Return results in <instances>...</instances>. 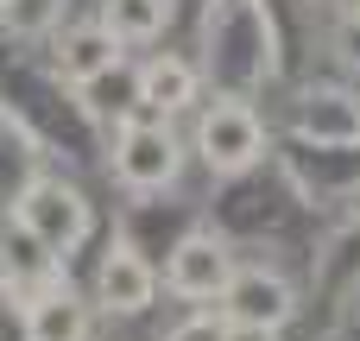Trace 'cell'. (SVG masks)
<instances>
[{
    "label": "cell",
    "instance_id": "cell-8",
    "mask_svg": "<svg viewBox=\"0 0 360 341\" xmlns=\"http://www.w3.org/2000/svg\"><path fill=\"white\" fill-rule=\"evenodd\" d=\"M297 133L316 139V146H360V101H354V95H342V89L310 95L304 114H297Z\"/></svg>",
    "mask_w": 360,
    "mask_h": 341
},
{
    "label": "cell",
    "instance_id": "cell-10",
    "mask_svg": "<svg viewBox=\"0 0 360 341\" xmlns=\"http://www.w3.org/2000/svg\"><path fill=\"white\" fill-rule=\"evenodd\" d=\"M190 95H196V70H190L184 57H158V63H146V76H139V101H146V108L171 114V108H184Z\"/></svg>",
    "mask_w": 360,
    "mask_h": 341
},
{
    "label": "cell",
    "instance_id": "cell-5",
    "mask_svg": "<svg viewBox=\"0 0 360 341\" xmlns=\"http://www.w3.org/2000/svg\"><path fill=\"white\" fill-rule=\"evenodd\" d=\"M228 278H234V253L215 234H190L171 253V291L177 297H215V291H228Z\"/></svg>",
    "mask_w": 360,
    "mask_h": 341
},
{
    "label": "cell",
    "instance_id": "cell-7",
    "mask_svg": "<svg viewBox=\"0 0 360 341\" xmlns=\"http://www.w3.org/2000/svg\"><path fill=\"white\" fill-rule=\"evenodd\" d=\"M152 266L139 259V247H108V259H101V272H95V291H101V304L108 310H120V316H139L146 304H152Z\"/></svg>",
    "mask_w": 360,
    "mask_h": 341
},
{
    "label": "cell",
    "instance_id": "cell-17",
    "mask_svg": "<svg viewBox=\"0 0 360 341\" xmlns=\"http://www.w3.org/2000/svg\"><path fill=\"white\" fill-rule=\"evenodd\" d=\"M342 51H348V57H354V63H360V13H354V19H348V25H342Z\"/></svg>",
    "mask_w": 360,
    "mask_h": 341
},
{
    "label": "cell",
    "instance_id": "cell-1",
    "mask_svg": "<svg viewBox=\"0 0 360 341\" xmlns=\"http://www.w3.org/2000/svg\"><path fill=\"white\" fill-rule=\"evenodd\" d=\"M19 234L38 240L51 259H63V253L89 234V202H82L70 184L38 177V184H25V196H19Z\"/></svg>",
    "mask_w": 360,
    "mask_h": 341
},
{
    "label": "cell",
    "instance_id": "cell-3",
    "mask_svg": "<svg viewBox=\"0 0 360 341\" xmlns=\"http://www.w3.org/2000/svg\"><path fill=\"white\" fill-rule=\"evenodd\" d=\"M202 158L221 171V177H234V171H247L253 158H259V146H266V133H259V114L247 108V101H215L209 114H202Z\"/></svg>",
    "mask_w": 360,
    "mask_h": 341
},
{
    "label": "cell",
    "instance_id": "cell-14",
    "mask_svg": "<svg viewBox=\"0 0 360 341\" xmlns=\"http://www.w3.org/2000/svg\"><path fill=\"white\" fill-rule=\"evenodd\" d=\"M0 13H6V25H13L19 38H32V32H44V25L63 13V0H0Z\"/></svg>",
    "mask_w": 360,
    "mask_h": 341
},
{
    "label": "cell",
    "instance_id": "cell-18",
    "mask_svg": "<svg viewBox=\"0 0 360 341\" xmlns=\"http://www.w3.org/2000/svg\"><path fill=\"white\" fill-rule=\"evenodd\" d=\"M228 341H278V329H240V323H234Z\"/></svg>",
    "mask_w": 360,
    "mask_h": 341
},
{
    "label": "cell",
    "instance_id": "cell-2",
    "mask_svg": "<svg viewBox=\"0 0 360 341\" xmlns=\"http://www.w3.org/2000/svg\"><path fill=\"white\" fill-rule=\"evenodd\" d=\"M209 44H221V76L228 82H253V76H266L272 70V25H266V13L253 6V0H228V6H215V19H209Z\"/></svg>",
    "mask_w": 360,
    "mask_h": 341
},
{
    "label": "cell",
    "instance_id": "cell-6",
    "mask_svg": "<svg viewBox=\"0 0 360 341\" xmlns=\"http://www.w3.org/2000/svg\"><path fill=\"white\" fill-rule=\"evenodd\" d=\"M228 316L240 323V329H278L297 304H291V285L285 278H272V272H234L228 278Z\"/></svg>",
    "mask_w": 360,
    "mask_h": 341
},
{
    "label": "cell",
    "instance_id": "cell-4",
    "mask_svg": "<svg viewBox=\"0 0 360 341\" xmlns=\"http://www.w3.org/2000/svg\"><path fill=\"white\" fill-rule=\"evenodd\" d=\"M114 177L127 190H165L177 177V139L165 127H127L114 139Z\"/></svg>",
    "mask_w": 360,
    "mask_h": 341
},
{
    "label": "cell",
    "instance_id": "cell-9",
    "mask_svg": "<svg viewBox=\"0 0 360 341\" xmlns=\"http://www.w3.org/2000/svg\"><path fill=\"white\" fill-rule=\"evenodd\" d=\"M25 335L32 341H89V310L70 291H38L25 310Z\"/></svg>",
    "mask_w": 360,
    "mask_h": 341
},
{
    "label": "cell",
    "instance_id": "cell-15",
    "mask_svg": "<svg viewBox=\"0 0 360 341\" xmlns=\"http://www.w3.org/2000/svg\"><path fill=\"white\" fill-rule=\"evenodd\" d=\"M25 158H32V152H25V146H19V127H13V120H6V114H0V196H6V190H13V177H19V171H25Z\"/></svg>",
    "mask_w": 360,
    "mask_h": 341
},
{
    "label": "cell",
    "instance_id": "cell-13",
    "mask_svg": "<svg viewBox=\"0 0 360 341\" xmlns=\"http://www.w3.org/2000/svg\"><path fill=\"white\" fill-rule=\"evenodd\" d=\"M114 38L108 32H76L70 44H63V76H76V82H89V76H101V70H114Z\"/></svg>",
    "mask_w": 360,
    "mask_h": 341
},
{
    "label": "cell",
    "instance_id": "cell-12",
    "mask_svg": "<svg viewBox=\"0 0 360 341\" xmlns=\"http://www.w3.org/2000/svg\"><path fill=\"white\" fill-rule=\"evenodd\" d=\"M316 278H323V291H329V297H348V291H360V221H348V234H342V240L323 253Z\"/></svg>",
    "mask_w": 360,
    "mask_h": 341
},
{
    "label": "cell",
    "instance_id": "cell-11",
    "mask_svg": "<svg viewBox=\"0 0 360 341\" xmlns=\"http://www.w3.org/2000/svg\"><path fill=\"white\" fill-rule=\"evenodd\" d=\"M171 19V0H108V38L120 44H139V38H158Z\"/></svg>",
    "mask_w": 360,
    "mask_h": 341
},
{
    "label": "cell",
    "instance_id": "cell-16",
    "mask_svg": "<svg viewBox=\"0 0 360 341\" xmlns=\"http://www.w3.org/2000/svg\"><path fill=\"white\" fill-rule=\"evenodd\" d=\"M171 341H228V329L215 323V316H190V323H177Z\"/></svg>",
    "mask_w": 360,
    "mask_h": 341
}]
</instances>
